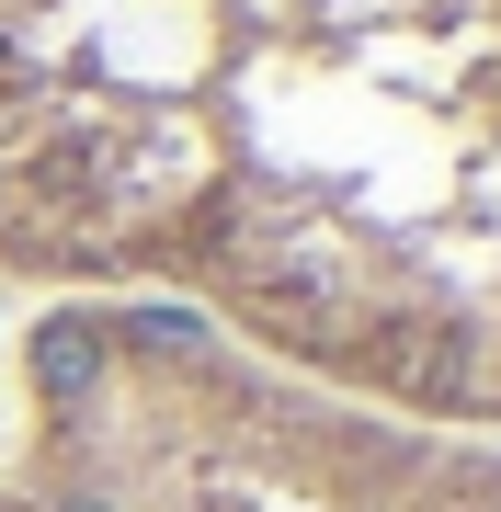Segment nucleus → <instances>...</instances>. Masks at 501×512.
<instances>
[{"label": "nucleus", "mask_w": 501, "mask_h": 512, "mask_svg": "<svg viewBox=\"0 0 501 512\" xmlns=\"http://www.w3.org/2000/svg\"><path fill=\"white\" fill-rule=\"evenodd\" d=\"M149 239L399 421H501V0H0V262Z\"/></svg>", "instance_id": "nucleus-1"}]
</instances>
